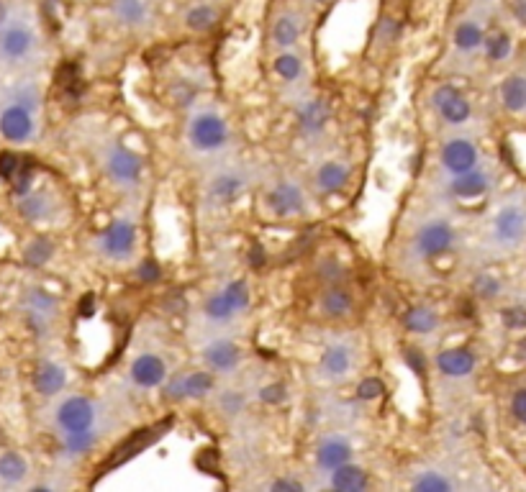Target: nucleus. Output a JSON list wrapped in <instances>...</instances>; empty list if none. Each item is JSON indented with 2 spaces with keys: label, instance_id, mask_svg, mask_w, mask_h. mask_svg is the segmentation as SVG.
<instances>
[{
  "label": "nucleus",
  "instance_id": "nucleus-1",
  "mask_svg": "<svg viewBox=\"0 0 526 492\" xmlns=\"http://www.w3.org/2000/svg\"><path fill=\"white\" fill-rule=\"evenodd\" d=\"M491 239L501 249H519L526 241V203L506 200L491 221Z\"/></svg>",
  "mask_w": 526,
  "mask_h": 492
},
{
  "label": "nucleus",
  "instance_id": "nucleus-2",
  "mask_svg": "<svg viewBox=\"0 0 526 492\" xmlns=\"http://www.w3.org/2000/svg\"><path fill=\"white\" fill-rule=\"evenodd\" d=\"M36 49V34L29 21L24 18H13L0 29V59L3 62H24Z\"/></svg>",
  "mask_w": 526,
  "mask_h": 492
},
{
  "label": "nucleus",
  "instance_id": "nucleus-3",
  "mask_svg": "<svg viewBox=\"0 0 526 492\" xmlns=\"http://www.w3.org/2000/svg\"><path fill=\"white\" fill-rule=\"evenodd\" d=\"M106 172L113 185L136 188L144 175V159L124 144H113L106 154Z\"/></svg>",
  "mask_w": 526,
  "mask_h": 492
},
{
  "label": "nucleus",
  "instance_id": "nucleus-4",
  "mask_svg": "<svg viewBox=\"0 0 526 492\" xmlns=\"http://www.w3.org/2000/svg\"><path fill=\"white\" fill-rule=\"evenodd\" d=\"M188 136L190 144H193L198 152H216V149L226 147V141H229V126H226V121L219 113L203 111L190 121Z\"/></svg>",
  "mask_w": 526,
  "mask_h": 492
},
{
  "label": "nucleus",
  "instance_id": "nucleus-5",
  "mask_svg": "<svg viewBox=\"0 0 526 492\" xmlns=\"http://www.w3.org/2000/svg\"><path fill=\"white\" fill-rule=\"evenodd\" d=\"M136 246V226L131 221H113L103 229L101 239H98V249L103 257L121 262L129 259Z\"/></svg>",
  "mask_w": 526,
  "mask_h": 492
},
{
  "label": "nucleus",
  "instance_id": "nucleus-6",
  "mask_svg": "<svg viewBox=\"0 0 526 492\" xmlns=\"http://www.w3.org/2000/svg\"><path fill=\"white\" fill-rule=\"evenodd\" d=\"M488 34V21H485V13H467L455 24L452 31V44L460 54L465 57H473V54L483 52V41Z\"/></svg>",
  "mask_w": 526,
  "mask_h": 492
},
{
  "label": "nucleus",
  "instance_id": "nucleus-7",
  "mask_svg": "<svg viewBox=\"0 0 526 492\" xmlns=\"http://www.w3.org/2000/svg\"><path fill=\"white\" fill-rule=\"evenodd\" d=\"M432 106L437 108L442 121H447L450 126H462V123H467L470 116H473L470 100H467L455 85H439L432 93Z\"/></svg>",
  "mask_w": 526,
  "mask_h": 492
},
{
  "label": "nucleus",
  "instance_id": "nucleus-8",
  "mask_svg": "<svg viewBox=\"0 0 526 492\" xmlns=\"http://www.w3.org/2000/svg\"><path fill=\"white\" fill-rule=\"evenodd\" d=\"M452 246H455V229H452L450 221L426 223L416 236V249L426 259L442 257V254L450 252Z\"/></svg>",
  "mask_w": 526,
  "mask_h": 492
},
{
  "label": "nucleus",
  "instance_id": "nucleus-9",
  "mask_svg": "<svg viewBox=\"0 0 526 492\" xmlns=\"http://www.w3.org/2000/svg\"><path fill=\"white\" fill-rule=\"evenodd\" d=\"M303 31H306V16H303L301 11H296V8H285V11H280L278 16H275V21H272L270 41L280 52H285V49L296 47L298 41H301Z\"/></svg>",
  "mask_w": 526,
  "mask_h": 492
},
{
  "label": "nucleus",
  "instance_id": "nucleus-10",
  "mask_svg": "<svg viewBox=\"0 0 526 492\" xmlns=\"http://www.w3.org/2000/svg\"><path fill=\"white\" fill-rule=\"evenodd\" d=\"M439 159H442L444 170L455 177V175H462V172H467V170H473V167H478L480 154H478V147H475L470 139H450L442 147V157Z\"/></svg>",
  "mask_w": 526,
  "mask_h": 492
},
{
  "label": "nucleus",
  "instance_id": "nucleus-11",
  "mask_svg": "<svg viewBox=\"0 0 526 492\" xmlns=\"http://www.w3.org/2000/svg\"><path fill=\"white\" fill-rule=\"evenodd\" d=\"M0 134L6 141H13V144L29 141L34 136V113L16 106V103L6 106L0 113Z\"/></svg>",
  "mask_w": 526,
  "mask_h": 492
},
{
  "label": "nucleus",
  "instance_id": "nucleus-12",
  "mask_svg": "<svg viewBox=\"0 0 526 492\" xmlns=\"http://www.w3.org/2000/svg\"><path fill=\"white\" fill-rule=\"evenodd\" d=\"M267 208L280 218L301 216L306 211V195L293 182H280L267 193Z\"/></svg>",
  "mask_w": 526,
  "mask_h": 492
},
{
  "label": "nucleus",
  "instance_id": "nucleus-13",
  "mask_svg": "<svg viewBox=\"0 0 526 492\" xmlns=\"http://www.w3.org/2000/svg\"><path fill=\"white\" fill-rule=\"evenodd\" d=\"M95 421V405L83 395L67 398L65 403L57 408V426L62 431H80V428H90Z\"/></svg>",
  "mask_w": 526,
  "mask_h": 492
},
{
  "label": "nucleus",
  "instance_id": "nucleus-14",
  "mask_svg": "<svg viewBox=\"0 0 526 492\" xmlns=\"http://www.w3.org/2000/svg\"><path fill=\"white\" fill-rule=\"evenodd\" d=\"M108 11L124 29H144L152 21V0H111Z\"/></svg>",
  "mask_w": 526,
  "mask_h": 492
},
{
  "label": "nucleus",
  "instance_id": "nucleus-15",
  "mask_svg": "<svg viewBox=\"0 0 526 492\" xmlns=\"http://www.w3.org/2000/svg\"><path fill=\"white\" fill-rule=\"evenodd\" d=\"M491 182H493L491 172L480 170V167H473V170H467V172H462V175L452 177L450 193H452V198L465 200L467 203V200L483 198V195L491 190Z\"/></svg>",
  "mask_w": 526,
  "mask_h": 492
},
{
  "label": "nucleus",
  "instance_id": "nucleus-16",
  "mask_svg": "<svg viewBox=\"0 0 526 492\" xmlns=\"http://www.w3.org/2000/svg\"><path fill=\"white\" fill-rule=\"evenodd\" d=\"M131 380L136 387L144 390H154V387L165 385L167 380V364L157 354H142L131 362Z\"/></svg>",
  "mask_w": 526,
  "mask_h": 492
},
{
  "label": "nucleus",
  "instance_id": "nucleus-17",
  "mask_svg": "<svg viewBox=\"0 0 526 492\" xmlns=\"http://www.w3.org/2000/svg\"><path fill=\"white\" fill-rule=\"evenodd\" d=\"M475 364H478V357H475V352H470L467 346H452V349H444L437 357L439 372H442L444 377H455V380L473 375Z\"/></svg>",
  "mask_w": 526,
  "mask_h": 492
},
{
  "label": "nucleus",
  "instance_id": "nucleus-18",
  "mask_svg": "<svg viewBox=\"0 0 526 492\" xmlns=\"http://www.w3.org/2000/svg\"><path fill=\"white\" fill-rule=\"evenodd\" d=\"M203 359H206V364L213 369V372H224V375H229V372H234V369L239 367L242 352H239V346L234 344V341L221 339L206 346Z\"/></svg>",
  "mask_w": 526,
  "mask_h": 492
},
{
  "label": "nucleus",
  "instance_id": "nucleus-19",
  "mask_svg": "<svg viewBox=\"0 0 526 492\" xmlns=\"http://www.w3.org/2000/svg\"><path fill=\"white\" fill-rule=\"evenodd\" d=\"M331 118V106L326 100L314 98L306 100L301 108H298V129L306 136H316L326 129V123Z\"/></svg>",
  "mask_w": 526,
  "mask_h": 492
},
{
  "label": "nucleus",
  "instance_id": "nucleus-20",
  "mask_svg": "<svg viewBox=\"0 0 526 492\" xmlns=\"http://www.w3.org/2000/svg\"><path fill=\"white\" fill-rule=\"evenodd\" d=\"M355 451H352V444L347 439H339V436H331V439H324L319 444V451H316V464L326 472L331 469L342 467V464L352 462Z\"/></svg>",
  "mask_w": 526,
  "mask_h": 492
},
{
  "label": "nucleus",
  "instance_id": "nucleus-21",
  "mask_svg": "<svg viewBox=\"0 0 526 492\" xmlns=\"http://www.w3.org/2000/svg\"><path fill=\"white\" fill-rule=\"evenodd\" d=\"M18 213L29 223H44L54 216V198L44 190H31L18 200Z\"/></svg>",
  "mask_w": 526,
  "mask_h": 492
},
{
  "label": "nucleus",
  "instance_id": "nucleus-22",
  "mask_svg": "<svg viewBox=\"0 0 526 492\" xmlns=\"http://www.w3.org/2000/svg\"><path fill=\"white\" fill-rule=\"evenodd\" d=\"M352 364H355V357L347 344H331L326 346L324 357H321V372L329 380H342L352 372Z\"/></svg>",
  "mask_w": 526,
  "mask_h": 492
},
{
  "label": "nucleus",
  "instance_id": "nucleus-23",
  "mask_svg": "<svg viewBox=\"0 0 526 492\" xmlns=\"http://www.w3.org/2000/svg\"><path fill=\"white\" fill-rule=\"evenodd\" d=\"M67 387V369L57 362H42L34 372V390L39 395H57Z\"/></svg>",
  "mask_w": 526,
  "mask_h": 492
},
{
  "label": "nucleus",
  "instance_id": "nucleus-24",
  "mask_svg": "<svg viewBox=\"0 0 526 492\" xmlns=\"http://www.w3.org/2000/svg\"><path fill=\"white\" fill-rule=\"evenodd\" d=\"M331 487L339 492H362L370 487V477L362 467L347 462L342 467L331 469Z\"/></svg>",
  "mask_w": 526,
  "mask_h": 492
},
{
  "label": "nucleus",
  "instance_id": "nucleus-25",
  "mask_svg": "<svg viewBox=\"0 0 526 492\" xmlns=\"http://www.w3.org/2000/svg\"><path fill=\"white\" fill-rule=\"evenodd\" d=\"M352 308H355V300H352V295L342 285H329L321 293V313L324 316L344 318L352 313Z\"/></svg>",
  "mask_w": 526,
  "mask_h": 492
},
{
  "label": "nucleus",
  "instance_id": "nucleus-26",
  "mask_svg": "<svg viewBox=\"0 0 526 492\" xmlns=\"http://www.w3.org/2000/svg\"><path fill=\"white\" fill-rule=\"evenodd\" d=\"M219 8L213 6V3H208V0H201V3H196V6H190L188 11H185V26H188L190 31H196V34H206V31L216 29V24H219Z\"/></svg>",
  "mask_w": 526,
  "mask_h": 492
},
{
  "label": "nucleus",
  "instance_id": "nucleus-27",
  "mask_svg": "<svg viewBox=\"0 0 526 492\" xmlns=\"http://www.w3.org/2000/svg\"><path fill=\"white\" fill-rule=\"evenodd\" d=\"M349 167H344L342 162H326L321 164L316 172V185L321 193H342L349 185Z\"/></svg>",
  "mask_w": 526,
  "mask_h": 492
},
{
  "label": "nucleus",
  "instance_id": "nucleus-28",
  "mask_svg": "<svg viewBox=\"0 0 526 492\" xmlns=\"http://www.w3.org/2000/svg\"><path fill=\"white\" fill-rule=\"evenodd\" d=\"M403 326L411 331V334H434L439 328V313L429 305H414V308H408L406 316H403Z\"/></svg>",
  "mask_w": 526,
  "mask_h": 492
},
{
  "label": "nucleus",
  "instance_id": "nucleus-29",
  "mask_svg": "<svg viewBox=\"0 0 526 492\" xmlns=\"http://www.w3.org/2000/svg\"><path fill=\"white\" fill-rule=\"evenodd\" d=\"M501 103L509 113H526V75H511L503 80Z\"/></svg>",
  "mask_w": 526,
  "mask_h": 492
},
{
  "label": "nucleus",
  "instance_id": "nucleus-30",
  "mask_svg": "<svg viewBox=\"0 0 526 492\" xmlns=\"http://www.w3.org/2000/svg\"><path fill=\"white\" fill-rule=\"evenodd\" d=\"M242 193H244V177L237 175V172H224V175H219L211 182V198L221 205L234 203Z\"/></svg>",
  "mask_w": 526,
  "mask_h": 492
},
{
  "label": "nucleus",
  "instance_id": "nucleus-31",
  "mask_svg": "<svg viewBox=\"0 0 526 492\" xmlns=\"http://www.w3.org/2000/svg\"><path fill=\"white\" fill-rule=\"evenodd\" d=\"M511 52H514V41H511L509 31L488 29V34H485V41H483L485 57L491 59V62H506V59L511 57Z\"/></svg>",
  "mask_w": 526,
  "mask_h": 492
},
{
  "label": "nucleus",
  "instance_id": "nucleus-32",
  "mask_svg": "<svg viewBox=\"0 0 526 492\" xmlns=\"http://www.w3.org/2000/svg\"><path fill=\"white\" fill-rule=\"evenodd\" d=\"M95 444H98V434L90 426L80 428V431H67L62 449H65L67 457H85V454H90L95 449Z\"/></svg>",
  "mask_w": 526,
  "mask_h": 492
},
{
  "label": "nucleus",
  "instance_id": "nucleus-33",
  "mask_svg": "<svg viewBox=\"0 0 526 492\" xmlns=\"http://www.w3.org/2000/svg\"><path fill=\"white\" fill-rule=\"evenodd\" d=\"M26 475H29V464H26V459L21 454H16V451L0 454V480L8 482V485H16Z\"/></svg>",
  "mask_w": 526,
  "mask_h": 492
},
{
  "label": "nucleus",
  "instance_id": "nucleus-34",
  "mask_svg": "<svg viewBox=\"0 0 526 492\" xmlns=\"http://www.w3.org/2000/svg\"><path fill=\"white\" fill-rule=\"evenodd\" d=\"M24 308L26 311L42 313V316H52L57 311V298L44 287H31L29 293L24 295Z\"/></svg>",
  "mask_w": 526,
  "mask_h": 492
},
{
  "label": "nucleus",
  "instance_id": "nucleus-35",
  "mask_svg": "<svg viewBox=\"0 0 526 492\" xmlns=\"http://www.w3.org/2000/svg\"><path fill=\"white\" fill-rule=\"evenodd\" d=\"M275 72L278 77H283L285 82H296L303 75V59L298 57L293 49H285L275 57Z\"/></svg>",
  "mask_w": 526,
  "mask_h": 492
},
{
  "label": "nucleus",
  "instance_id": "nucleus-36",
  "mask_svg": "<svg viewBox=\"0 0 526 492\" xmlns=\"http://www.w3.org/2000/svg\"><path fill=\"white\" fill-rule=\"evenodd\" d=\"M411 487H414L416 492H450L452 480L447 475H442V472L429 469V472H421Z\"/></svg>",
  "mask_w": 526,
  "mask_h": 492
},
{
  "label": "nucleus",
  "instance_id": "nucleus-37",
  "mask_svg": "<svg viewBox=\"0 0 526 492\" xmlns=\"http://www.w3.org/2000/svg\"><path fill=\"white\" fill-rule=\"evenodd\" d=\"M52 254H54L52 241L44 239V236H39V239H34L29 246H26L24 262L29 264V267H44V264L52 259Z\"/></svg>",
  "mask_w": 526,
  "mask_h": 492
},
{
  "label": "nucleus",
  "instance_id": "nucleus-38",
  "mask_svg": "<svg viewBox=\"0 0 526 492\" xmlns=\"http://www.w3.org/2000/svg\"><path fill=\"white\" fill-rule=\"evenodd\" d=\"M34 172H36V164L31 162V159H24L21 157V164H18V170H16V175L11 177V185H13V195H18V198H21V195H26V193H31V185H34Z\"/></svg>",
  "mask_w": 526,
  "mask_h": 492
},
{
  "label": "nucleus",
  "instance_id": "nucleus-39",
  "mask_svg": "<svg viewBox=\"0 0 526 492\" xmlns=\"http://www.w3.org/2000/svg\"><path fill=\"white\" fill-rule=\"evenodd\" d=\"M185 398H203L213 390V377L211 372H193V375L183 377Z\"/></svg>",
  "mask_w": 526,
  "mask_h": 492
},
{
  "label": "nucleus",
  "instance_id": "nucleus-40",
  "mask_svg": "<svg viewBox=\"0 0 526 492\" xmlns=\"http://www.w3.org/2000/svg\"><path fill=\"white\" fill-rule=\"evenodd\" d=\"M11 103H16V106H21V108H26V111L34 113V111H39L42 93H39V88H36V85H31V82H24V85L13 88Z\"/></svg>",
  "mask_w": 526,
  "mask_h": 492
},
{
  "label": "nucleus",
  "instance_id": "nucleus-41",
  "mask_svg": "<svg viewBox=\"0 0 526 492\" xmlns=\"http://www.w3.org/2000/svg\"><path fill=\"white\" fill-rule=\"evenodd\" d=\"M224 298L229 300V305L234 308V313H242L249 308V287L244 280H234L224 287Z\"/></svg>",
  "mask_w": 526,
  "mask_h": 492
},
{
  "label": "nucleus",
  "instance_id": "nucleus-42",
  "mask_svg": "<svg viewBox=\"0 0 526 492\" xmlns=\"http://www.w3.org/2000/svg\"><path fill=\"white\" fill-rule=\"evenodd\" d=\"M203 311H206V316L216 323H226V321H231V318L237 316V313H234V308L229 305V300L224 298V293H216L213 298H208L206 308H203Z\"/></svg>",
  "mask_w": 526,
  "mask_h": 492
},
{
  "label": "nucleus",
  "instance_id": "nucleus-43",
  "mask_svg": "<svg viewBox=\"0 0 526 492\" xmlns=\"http://www.w3.org/2000/svg\"><path fill=\"white\" fill-rule=\"evenodd\" d=\"M344 272L347 270H344V264L339 262L337 257H324L319 262V277L326 282V285H339Z\"/></svg>",
  "mask_w": 526,
  "mask_h": 492
},
{
  "label": "nucleus",
  "instance_id": "nucleus-44",
  "mask_svg": "<svg viewBox=\"0 0 526 492\" xmlns=\"http://www.w3.org/2000/svg\"><path fill=\"white\" fill-rule=\"evenodd\" d=\"M473 290H475V295H478V298L491 300V298H496L498 293H501V282H498L493 275H480V277H475Z\"/></svg>",
  "mask_w": 526,
  "mask_h": 492
},
{
  "label": "nucleus",
  "instance_id": "nucleus-45",
  "mask_svg": "<svg viewBox=\"0 0 526 492\" xmlns=\"http://www.w3.org/2000/svg\"><path fill=\"white\" fill-rule=\"evenodd\" d=\"M383 393H385V385L378 380V377H367V380H362L360 387H357V395H360L362 400H378Z\"/></svg>",
  "mask_w": 526,
  "mask_h": 492
},
{
  "label": "nucleus",
  "instance_id": "nucleus-46",
  "mask_svg": "<svg viewBox=\"0 0 526 492\" xmlns=\"http://www.w3.org/2000/svg\"><path fill=\"white\" fill-rule=\"evenodd\" d=\"M511 416L516 423L526 426V387H519L511 398Z\"/></svg>",
  "mask_w": 526,
  "mask_h": 492
},
{
  "label": "nucleus",
  "instance_id": "nucleus-47",
  "mask_svg": "<svg viewBox=\"0 0 526 492\" xmlns=\"http://www.w3.org/2000/svg\"><path fill=\"white\" fill-rule=\"evenodd\" d=\"M503 323H506V328H514V331H519V328H526V308H506L503 311Z\"/></svg>",
  "mask_w": 526,
  "mask_h": 492
},
{
  "label": "nucleus",
  "instance_id": "nucleus-48",
  "mask_svg": "<svg viewBox=\"0 0 526 492\" xmlns=\"http://www.w3.org/2000/svg\"><path fill=\"white\" fill-rule=\"evenodd\" d=\"M18 164H21V157H18V154L13 152L0 154V177H3V180H11V177L16 175Z\"/></svg>",
  "mask_w": 526,
  "mask_h": 492
},
{
  "label": "nucleus",
  "instance_id": "nucleus-49",
  "mask_svg": "<svg viewBox=\"0 0 526 492\" xmlns=\"http://www.w3.org/2000/svg\"><path fill=\"white\" fill-rule=\"evenodd\" d=\"M160 277H162L160 264L154 262V259H144L142 267H139V280L147 282V285H152V282H157Z\"/></svg>",
  "mask_w": 526,
  "mask_h": 492
},
{
  "label": "nucleus",
  "instance_id": "nucleus-50",
  "mask_svg": "<svg viewBox=\"0 0 526 492\" xmlns=\"http://www.w3.org/2000/svg\"><path fill=\"white\" fill-rule=\"evenodd\" d=\"M260 398L267 405H280L285 400V387L283 385H267L260 390Z\"/></svg>",
  "mask_w": 526,
  "mask_h": 492
},
{
  "label": "nucleus",
  "instance_id": "nucleus-51",
  "mask_svg": "<svg viewBox=\"0 0 526 492\" xmlns=\"http://www.w3.org/2000/svg\"><path fill=\"white\" fill-rule=\"evenodd\" d=\"M403 359H406V364L411 369H414L416 375H421V372H424L426 362H424V357H421L419 349H414V346H408L406 352H403Z\"/></svg>",
  "mask_w": 526,
  "mask_h": 492
},
{
  "label": "nucleus",
  "instance_id": "nucleus-52",
  "mask_svg": "<svg viewBox=\"0 0 526 492\" xmlns=\"http://www.w3.org/2000/svg\"><path fill=\"white\" fill-rule=\"evenodd\" d=\"M272 492H303V482L298 480H288V477H280L270 485Z\"/></svg>",
  "mask_w": 526,
  "mask_h": 492
},
{
  "label": "nucleus",
  "instance_id": "nucleus-53",
  "mask_svg": "<svg viewBox=\"0 0 526 492\" xmlns=\"http://www.w3.org/2000/svg\"><path fill=\"white\" fill-rule=\"evenodd\" d=\"M165 398H167V400H185L183 377H175V380L167 382V387H165Z\"/></svg>",
  "mask_w": 526,
  "mask_h": 492
},
{
  "label": "nucleus",
  "instance_id": "nucleus-54",
  "mask_svg": "<svg viewBox=\"0 0 526 492\" xmlns=\"http://www.w3.org/2000/svg\"><path fill=\"white\" fill-rule=\"evenodd\" d=\"M221 405H224V410L226 413H231V416H234V413H239V410H242V405H244V398L242 395H224V398H221Z\"/></svg>",
  "mask_w": 526,
  "mask_h": 492
},
{
  "label": "nucleus",
  "instance_id": "nucleus-55",
  "mask_svg": "<svg viewBox=\"0 0 526 492\" xmlns=\"http://www.w3.org/2000/svg\"><path fill=\"white\" fill-rule=\"evenodd\" d=\"M265 262H267L265 249H262L260 244L252 246V249H249V264H252L255 270H262V267H265Z\"/></svg>",
  "mask_w": 526,
  "mask_h": 492
},
{
  "label": "nucleus",
  "instance_id": "nucleus-56",
  "mask_svg": "<svg viewBox=\"0 0 526 492\" xmlns=\"http://www.w3.org/2000/svg\"><path fill=\"white\" fill-rule=\"evenodd\" d=\"M175 98H178V103H183V106H190V103H193V98H196V90L188 88L185 82H180L178 88H175Z\"/></svg>",
  "mask_w": 526,
  "mask_h": 492
},
{
  "label": "nucleus",
  "instance_id": "nucleus-57",
  "mask_svg": "<svg viewBox=\"0 0 526 492\" xmlns=\"http://www.w3.org/2000/svg\"><path fill=\"white\" fill-rule=\"evenodd\" d=\"M511 16L519 26L526 29V0H514V6H511Z\"/></svg>",
  "mask_w": 526,
  "mask_h": 492
},
{
  "label": "nucleus",
  "instance_id": "nucleus-58",
  "mask_svg": "<svg viewBox=\"0 0 526 492\" xmlns=\"http://www.w3.org/2000/svg\"><path fill=\"white\" fill-rule=\"evenodd\" d=\"M95 313V295H85L83 303H80V316L90 318Z\"/></svg>",
  "mask_w": 526,
  "mask_h": 492
},
{
  "label": "nucleus",
  "instance_id": "nucleus-59",
  "mask_svg": "<svg viewBox=\"0 0 526 492\" xmlns=\"http://www.w3.org/2000/svg\"><path fill=\"white\" fill-rule=\"evenodd\" d=\"M11 21V8H8V3H0V29Z\"/></svg>",
  "mask_w": 526,
  "mask_h": 492
},
{
  "label": "nucleus",
  "instance_id": "nucleus-60",
  "mask_svg": "<svg viewBox=\"0 0 526 492\" xmlns=\"http://www.w3.org/2000/svg\"><path fill=\"white\" fill-rule=\"evenodd\" d=\"M478 3H480V6H493V3H498V0H478Z\"/></svg>",
  "mask_w": 526,
  "mask_h": 492
},
{
  "label": "nucleus",
  "instance_id": "nucleus-61",
  "mask_svg": "<svg viewBox=\"0 0 526 492\" xmlns=\"http://www.w3.org/2000/svg\"><path fill=\"white\" fill-rule=\"evenodd\" d=\"M311 3H316V6H326V3H331V0H311Z\"/></svg>",
  "mask_w": 526,
  "mask_h": 492
}]
</instances>
